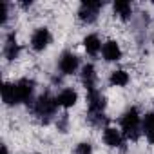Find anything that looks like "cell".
Instances as JSON below:
<instances>
[{"mask_svg": "<svg viewBox=\"0 0 154 154\" xmlns=\"http://www.w3.org/2000/svg\"><path fill=\"white\" fill-rule=\"evenodd\" d=\"M35 84L33 80H20L17 84H4L2 87V100L6 105H18V103H29L33 100Z\"/></svg>", "mask_w": 154, "mask_h": 154, "instance_id": "6da1fadb", "label": "cell"}, {"mask_svg": "<svg viewBox=\"0 0 154 154\" xmlns=\"http://www.w3.org/2000/svg\"><path fill=\"white\" fill-rule=\"evenodd\" d=\"M120 125H122V134L123 138H131V140H136L140 136V131H141V116L138 112L136 107H131L123 112L122 120H120Z\"/></svg>", "mask_w": 154, "mask_h": 154, "instance_id": "7a4b0ae2", "label": "cell"}, {"mask_svg": "<svg viewBox=\"0 0 154 154\" xmlns=\"http://www.w3.org/2000/svg\"><path fill=\"white\" fill-rule=\"evenodd\" d=\"M105 96L102 94V91L98 87L89 89L87 91V107H89V118L94 123H102L103 120V111H105Z\"/></svg>", "mask_w": 154, "mask_h": 154, "instance_id": "3957f363", "label": "cell"}, {"mask_svg": "<svg viewBox=\"0 0 154 154\" xmlns=\"http://www.w3.org/2000/svg\"><path fill=\"white\" fill-rule=\"evenodd\" d=\"M56 109H58L56 98H53L49 94H42V96L36 98V102H33V112L42 120L53 118L56 114Z\"/></svg>", "mask_w": 154, "mask_h": 154, "instance_id": "277c9868", "label": "cell"}, {"mask_svg": "<svg viewBox=\"0 0 154 154\" xmlns=\"http://www.w3.org/2000/svg\"><path fill=\"white\" fill-rule=\"evenodd\" d=\"M102 8H103L102 2H84V4L80 6L78 17H80V20H84V22H87V24H93V22L98 18V13H100Z\"/></svg>", "mask_w": 154, "mask_h": 154, "instance_id": "5b68a950", "label": "cell"}, {"mask_svg": "<svg viewBox=\"0 0 154 154\" xmlns=\"http://www.w3.org/2000/svg\"><path fill=\"white\" fill-rule=\"evenodd\" d=\"M51 40H53V36H51L49 29H47V27H40V29H36V31L33 33V36H31V47H33L35 51H44V49L49 47Z\"/></svg>", "mask_w": 154, "mask_h": 154, "instance_id": "8992f818", "label": "cell"}, {"mask_svg": "<svg viewBox=\"0 0 154 154\" xmlns=\"http://www.w3.org/2000/svg\"><path fill=\"white\" fill-rule=\"evenodd\" d=\"M78 56H76L74 53H63L58 60V69L62 74H72L76 72V69H78Z\"/></svg>", "mask_w": 154, "mask_h": 154, "instance_id": "52a82bcc", "label": "cell"}, {"mask_svg": "<svg viewBox=\"0 0 154 154\" xmlns=\"http://www.w3.org/2000/svg\"><path fill=\"white\" fill-rule=\"evenodd\" d=\"M102 56L105 62H118L122 58V49L118 45V42L114 40H107L102 47Z\"/></svg>", "mask_w": 154, "mask_h": 154, "instance_id": "ba28073f", "label": "cell"}, {"mask_svg": "<svg viewBox=\"0 0 154 154\" xmlns=\"http://www.w3.org/2000/svg\"><path fill=\"white\" fill-rule=\"evenodd\" d=\"M76 102H78V93L74 89H63L56 96V103L62 109H71L72 105H76Z\"/></svg>", "mask_w": 154, "mask_h": 154, "instance_id": "9c48e42d", "label": "cell"}, {"mask_svg": "<svg viewBox=\"0 0 154 154\" xmlns=\"http://www.w3.org/2000/svg\"><path fill=\"white\" fill-rule=\"evenodd\" d=\"M103 141H105V145H109L112 149L114 147H120L123 143V134L116 127H105L103 129Z\"/></svg>", "mask_w": 154, "mask_h": 154, "instance_id": "30bf717a", "label": "cell"}, {"mask_svg": "<svg viewBox=\"0 0 154 154\" xmlns=\"http://www.w3.org/2000/svg\"><path fill=\"white\" fill-rule=\"evenodd\" d=\"M82 82H84L85 91L96 87V69H94L93 63H87V65L82 67Z\"/></svg>", "mask_w": 154, "mask_h": 154, "instance_id": "8fae6325", "label": "cell"}, {"mask_svg": "<svg viewBox=\"0 0 154 154\" xmlns=\"http://www.w3.org/2000/svg\"><path fill=\"white\" fill-rule=\"evenodd\" d=\"M84 47H85V51H87L91 56H96V54L102 51L103 45H102L98 35H87V36L84 38Z\"/></svg>", "mask_w": 154, "mask_h": 154, "instance_id": "7c38bea8", "label": "cell"}, {"mask_svg": "<svg viewBox=\"0 0 154 154\" xmlns=\"http://www.w3.org/2000/svg\"><path fill=\"white\" fill-rule=\"evenodd\" d=\"M18 53H20V45L17 44V38H15V35H9L4 44V56L8 60H15L18 56Z\"/></svg>", "mask_w": 154, "mask_h": 154, "instance_id": "4fadbf2b", "label": "cell"}, {"mask_svg": "<svg viewBox=\"0 0 154 154\" xmlns=\"http://www.w3.org/2000/svg\"><path fill=\"white\" fill-rule=\"evenodd\" d=\"M141 131L147 136L149 143L154 145V112H149L141 118Z\"/></svg>", "mask_w": 154, "mask_h": 154, "instance_id": "5bb4252c", "label": "cell"}, {"mask_svg": "<svg viewBox=\"0 0 154 154\" xmlns=\"http://www.w3.org/2000/svg\"><path fill=\"white\" fill-rule=\"evenodd\" d=\"M129 72L127 71H123V69H118V71H112L111 72V78H109V82H111V85L112 87H125L127 84H129Z\"/></svg>", "mask_w": 154, "mask_h": 154, "instance_id": "9a60e30c", "label": "cell"}, {"mask_svg": "<svg viewBox=\"0 0 154 154\" xmlns=\"http://www.w3.org/2000/svg\"><path fill=\"white\" fill-rule=\"evenodd\" d=\"M114 13L122 18V20H129L132 15V6L129 2H116L114 4Z\"/></svg>", "mask_w": 154, "mask_h": 154, "instance_id": "2e32d148", "label": "cell"}, {"mask_svg": "<svg viewBox=\"0 0 154 154\" xmlns=\"http://www.w3.org/2000/svg\"><path fill=\"white\" fill-rule=\"evenodd\" d=\"M76 154H93L91 143H78L76 145Z\"/></svg>", "mask_w": 154, "mask_h": 154, "instance_id": "e0dca14e", "label": "cell"}, {"mask_svg": "<svg viewBox=\"0 0 154 154\" xmlns=\"http://www.w3.org/2000/svg\"><path fill=\"white\" fill-rule=\"evenodd\" d=\"M6 20H8V4H6V2H2V20H0V22L4 24Z\"/></svg>", "mask_w": 154, "mask_h": 154, "instance_id": "ac0fdd59", "label": "cell"}, {"mask_svg": "<svg viewBox=\"0 0 154 154\" xmlns=\"http://www.w3.org/2000/svg\"><path fill=\"white\" fill-rule=\"evenodd\" d=\"M2 154H8V149L6 147H2Z\"/></svg>", "mask_w": 154, "mask_h": 154, "instance_id": "d6986e66", "label": "cell"}]
</instances>
